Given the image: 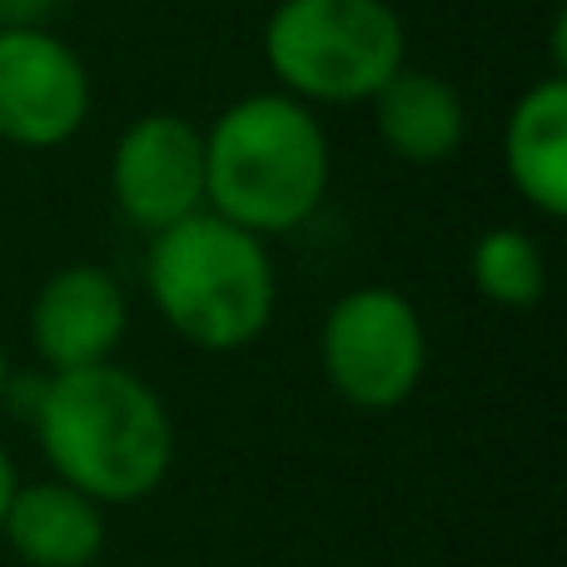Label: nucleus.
<instances>
[{
  "label": "nucleus",
  "instance_id": "nucleus-1",
  "mask_svg": "<svg viewBox=\"0 0 567 567\" xmlns=\"http://www.w3.org/2000/svg\"><path fill=\"white\" fill-rule=\"evenodd\" d=\"M30 433L50 478L70 483L100 508L145 503L175 468V419L165 399L115 359L45 373Z\"/></svg>",
  "mask_w": 567,
  "mask_h": 567
},
{
  "label": "nucleus",
  "instance_id": "nucleus-2",
  "mask_svg": "<svg viewBox=\"0 0 567 567\" xmlns=\"http://www.w3.org/2000/svg\"><path fill=\"white\" fill-rule=\"evenodd\" d=\"M333 185V140L319 110L284 90L239 95L205 130V209L279 239L323 209Z\"/></svg>",
  "mask_w": 567,
  "mask_h": 567
},
{
  "label": "nucleus",
  "instance_id": "nucleus-3",
  "mask_svg": "<svg viewBox=\"0 0 567 567\" xmlns=\"http://www.w3.org/2000/svg\"><path fill=\"white\" fill-rule=\"evenodd\" d=\"M145 293L165 329L189 349L239 353L275 323L279 269L269 239L199 209L165 235H150Z\"/></svg>",
  "mask_w": 567,
  "mask_h": 567
},
{
  "label": "nucleus",
  "instance_id": "nucleus-4",
  "mask_svg": "<svg viewBox=\"0 0 567 567\" xmlns=\"http://www.w3.org/2000/svg\"><path fill=\"white\" fill-rule=\"evenodd\" d=\"M275 90L319 105H369L409 65V25L389 0H279L265 20Z\"/></svg>",
  "mask_w": 567,
  "mask_h": 567
},
{
  "label": "nucleus",
  "instance_id": "nucleus-5",
  "mask_svg": "<svg viewBox=\"0 0 567 567\" xmlns=\"http://www.w3.org/2000/svg\"><path fill=\"white\" fill-rule=\"evenodd\" d=\"M319 363L329 389L359 413H393L429 373V329L409 293L359 284L339 293L319 329Z\"/></svg>",
  "mask_w": 567,
  "mask_h": 567
},
{
  "label": "nucleus",
  "instance_id": "nucleus-6",
  "mask_svg": "<svg viewBox=\"0 0 567 567\" xmlns=\"http://www.w3.org/2000/svg\"><path fill=\"white\" fill-rule=\"evenodd\" d=\"M95 80L50 25L0 30V145L60 150L85 130Z\"/></svg>",
  "mask_w": 567,
  "mask_h": 567
},
{
  "label": "nucleus",
  "instance_id": "nucleus-7",
  "mask_svg": "<svg viewBox=\"0 0 567 567\" xmlns=\"http://www.w3.org/2000/svg\"><path fill=\"white\" fill-rule=\"evenodd\" d=\"M110 199L120 219L145 239L199 215L205 209V130L169 110L130 120L110 150Z\"/></svg>",
  "mask_w": 567,
  "mask_h": 567
},
{
  "label": "nucleus",
  "instance_id": "nucleus-8",
  "mask_svg": "<svg viewBox=\"0 0 567 567\" xmlns=\"http://www.w3.org/2000/svg\"><path fill=\"white\" fill-rule=\"evenodd\" d=\"M25 329L45 373L110 363L130 333V293L105 265H65L35 289Z\"/></svg>",
  "mask_w": 567,
  "mask_h": 567
},
{
  "label": "nucleus",
  "instance_id": "nucleus-9",
  "mask_svg": "<svg viewBox=\"0 0 567 567\" xmlns=\"http://www.w3.org/2000/svg\"><path fill=\"white\" fill-rule=\"evenodd\" d=\"M503 175L543 219L567 215V75H543L503 120Z\"/></svg>",
  "mask_w": 567,
  "mask_h": 567
},
{
  "label": "nucleus",
  "instance_id": "nucleus-10",
  "mask_svg": "<svg viewBox=\"0 0 567 567\" xmlns=\"http://www.w3.org/2000/svg\"><path fill=\"white\" fill-rule=\"evenodd\" d=\"M0 538L25 567H95L110 543L105 508L60 478L20 483Z\"/></svg>",
  "mask_w": 567,
  "mask_h": 567
},
{
  "label": "nucleus",
  "instance_id": "nucleus-11",
  "mask_svg": "<svg viewBox=\"0 0 567 567\" xmlns=\"http://www.w3.org/2000/svg\"><path fill=\"white\" fill-rule=\"evenodd\" d=\"M373 105V130H379L383 150L403 165H449L453 155L468 140V105L463 95L433 70H413L403 65L379 95Z\"/></svg>",
  "mask_w": 567,
  "mask_h": 567
},
{
  "label": "nucleus",
  "instance_id": "nucleus-12",
  "mask_svg": "<svg viewBox=\"0 0 567 567\" xmlns=\"http://www.w3.org/2000/svg\"><path fill=\"white\" fill-rule=\"evenodd\" d=\"M468 279L498 309H538L548 293V255L518 225H498L478 235L468 255Z\"/></svg>",
  "mask_w": 567,
  "mask_h": 567
},
{
  "label": "nucleus",
  "instance_id": "nucleus-13",
  "mask_svg": "<svg viewBox=\"0 0 567 567\" xmlns=\"http://www.w3.org/2000/svg\"><path fill=\"white\" fill-rule=\"evenodd\" d=\"M65 6V0H0V30L16 25H50V16Z\"/></svg>",
  "mask_w": 567,
  "mask_h": 567
},
{
  "label": "nucleus",
  "instance_id": "nucleus-14",
  "mask_svg": "<svg viewBox=\"0 0 567 567\" xmlns=\"http://www.w3.org/2000/svg\"><path fill=\"white\" fill-rule=\"evenodd\" d=\"M16 488H20V473H16V463H10L6 443H0V523H6V508H10V498H16Z\"/></svg>",
  "mask_w": 567,
  "mask_h": 567
},
{
  "label": "nucleus",
  "instance_id": "nucleus-15",
  "mask_svg": "<svg viewBox=\"0 0 567 567\" xmlns=\"http://www.w3.org/2000/svg\"><path fill=\"white\" fill-rule=\"evenodd\" d=\"M10 373H16V369H10V353H6V339H0V399H6V383H10Z\"/></svg>",
  "mask_w": 567,
  "mask_h": 567
}]
</instances>
